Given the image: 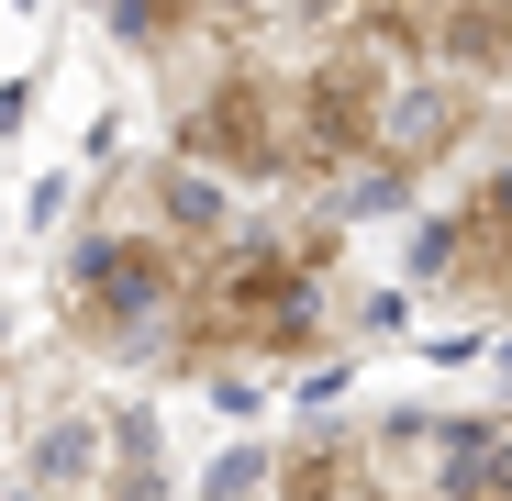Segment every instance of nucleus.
<instances>
[{"label": "nucleus", "mask_w": 512, "mask_h": 501, "mask_svg": "<svg viewBox=\"0 0 512 501\" xmlns=\"http://www.w3.org/2000/svg\"><path fill=\"white\" fill-rule=\"evenodd\" d=\"M379 23L412 45V56H468L490 67L512 45V0H379Z\"/></svg>", "instance_id": "f257e3e1"}]
</instances>
